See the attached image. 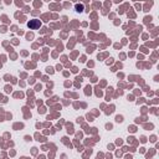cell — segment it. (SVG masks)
<instances>
[{"label": "cell", "mask_w": 159, "mask_h": 159, "mask_svg": "<svg viewBox=\"0 0 159 159\" xmlns=\"http://www.w3.org/2000/svg\"><path fill=\"white\" fill-rule=\"evenodd\" d=\"M76 11H79V13H81V11H82V9H83V6L82 5H76Z\"/></svg>", "instance_id": "2"}, {"label": "cell", "mask_w": 159, "mask_h": 159, "mask_svg": "<svg viewBox=\"0 0 159 159\" xmlns=\"http://www.w3.org/2000/svg\"><path fill=\"white\" fill-rule=\"evenodd\" d=\"M28 26L30 29H38V28H40V26H41V22L39 21V20H31V21H30L29 24H28Z\"/></svg>", "instance_id": "1"}]
</instances>
